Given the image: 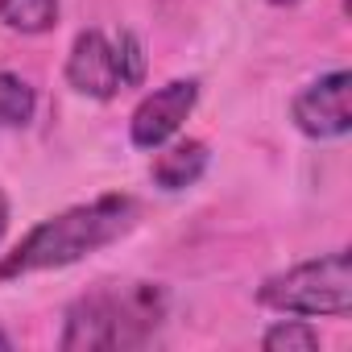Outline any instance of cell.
<instances>
[{
    "label": "cell",
    "mask_w": 352,
    "mask_h": 352,
    "mask_svg": "<svg viewBox=\"0 0 352 352\" xmlns=\"http://www.w3.org/2000/svg\"><path fill=\"white\" fill-rule=\"evenodd\" d=\"M133 224H137V199H129V195H100L91 204L67 208V212L42 220L38 228H30L17 241V249L5 253L0 282L75 265V261L108 249L112 241H120Z\"/></svg>",
    "instance_id": "1"
},
{
    "label": "cell",
    "mask_w": 352,
    "mask_h": 352,
    "mask_svg": "<svg viewBox=\"0 0 352 352\" xmlns=\"http://www.w3.org/2000/svg\"><path fill=\"white\" fill-rule=\"evenodd\" d=\"M162 315H166V294L153 282H129V286L96 290V294H83L79 302H71L58 344L67 352L141 348L153 336V327L162 323Z\"/></svg>",
    "instance_id": "2"
},
{
    "label": "cell",
    "mask_w": 352,
    "mask_h": 352,
    "mask_svg": "<svg viewBox=\"0 0 352 352\" xmlns=\"http://www.w3.org/2000/svg\"><path fill=\"white\" fill-rule=\"evenodd\" d=\"M261 307L282 315H336L344 319L352 311V265L348 253H323L311 261L290 265L286 274H274L257 290Z\"/></svg>",
    "instance_id": "3"
},
{
    "label": "cell",
    "mask_w": 352,
    "mask_h": 352,
    "mask_svg": "<svg viewBox=\"0 0 352 352\" xmlns=\"http://www.w3.org/2000/svg\"><path fill=\"white\" fill-rule=\"evenodd\" d=\"M348 96H352V75L348 71H331V75H319L315 83H307L290 104V116H294L298 133H307L315 141L344 137L352 129Z\"/></svg>",
    "instance_id": "4"
},
{
    "label": "cell",
    "mask_w": 352,
    "mask_h": 352,
    "mask_svg": "<svg viewBox=\"0 0 352 352\" xmlns=\"http://www.w3.org/2000/svg\"><path fill=\"white\" fill-rule=\"evenodd\" d=\"M195 100H199V79H174V83L157 87L153 96H145L129 120L133 145L137 149H162L166 141H174L183 120L195 112Z\"/></svg>",
    "instance_id": "5"
},
{
    "label": "cell",
    "mask_w": 352,
    "mask_h": 352,
    "mask_svg": "<svg viewBox=\"0 0 352 352\" xmlns=\"http://www.w3.org/2000/svg\"><path fill=\"white\" fill-rule=\"evenodd\" d=\"M67 83H71L79 96H91V100H112L116 91H124L120 63H116V46H112L100 30H83V34L71 42V54H67Z\"/></svg>",
    "instance_id": "6"
},
{
    "label": "cell",
    "mask_w": 352,
    "mask_h": 352,
    "mask_svg": "<svg viewBox=\"0 0 352 352\" xmlns=\"http://www.w3.org/2000/svg\"><path fill=\"white\" fill-rule=\"evenodd\" d=\"M153 153H157V162H153L149 174H153V187H162V191H187V187H195V183L204 179L208 162H212L208 145L195 141V137L174 141V145L153 149Z\"/></svg>",
    "instance_id": "7"
},
{
    "label": "cell",
    "mask_w": 352,
    "mask_h": 352,
    "mask_svg": "<svg viewBox=\"0 0 352 352\" xmlns=\"http://www.w3.org/2000/svg\"><path fill=\"white\" fill-rule=\"evenodd\" d=\"M0 21L13 34H50L58 25V0H0Z\"/></svg>",
    "instance_id": "8"
},
{
    "label": "cell",
    "mask_w": 352,
    "mask_h": 352,
    "mask_svg": "<svg viewBox=\"0 0 352 352\" xmlns=\"http://www.w3.org/2000/svg\"><path fill=\"white\" fill-rule=\"evenodd\" d=\"M34 108H38L34 87L13 71H0V124L5 129H25L34 120Z\"/></svg>",
    "instance_id": "9"
},
{
    "label": "cell",
    "mask_w": 352,
    "mask_h": 352,
    "mask_svg": "<svg viewBox=\"0 0 352 352\" xmlns=\"http://www.w3.org/2000/svg\"><path fill=\"white\" fill-rule=\"evenodd\" d=\"M265 352H315L319 348V331L307 319H278L265 336H261Z\"/></svg>",
    "instance_id": "10"
},
{
    "label": "cell",
    "mask_w": 352,
    "mask_h": 352,
    "mask_svg": "<svg viewBox=\"0 0 352 352\" xmlns=\"http://www.w3.org/2000/svg\"><path fill=\"white\" fill-rule=\"evenodd\" d=\"M112 46H116V63H120L124 87H141V79H145V46H141V38L133 30H120Z\"/></svg>",
    "instance_id": "11"
},
{
    "label": "cell",
    "mask_w": 352,
    "mask_h": 352,
    "mask_svg": "<svg viewBox=\"0 0 352 352\" xmlns=\"http://www.w3.org/2000/svg\"><path fill=\"white\" fill-rule=\"evenodd\" d=\"M5 228H9V195L0 191V241H5Z\"/></svg>",
    "instance_id": "12"
},
{
    "label": "cell",
    "mask_w": 352,
    "mask_h": 352,
    "mask_svg": "<svg viewBox=\"0 0 352 352\" xmlns=\"http://www.w3.org/2000/svg\"><path fill=\"white\" fill-rule=\"evenodd\" d=\"M270 5H282L286 9V5H298V0H270Z\"/></svg>",
    "instance_id": "13"
},
{
    "label": "cell",
    "mask_w": 352,
    "mask_h": 352,
    "mask_svg": "<svg viewBox=\"0 0 352 352\" xmlns=\"http://www.w3.org/2000/svg\"><path fill=\"white\" fill-rule=\"evenodd\" d=\"M0 348H13V340H9V336H0Z\"/></svg>",
    "instance_id": "14"
}]
</instances>
